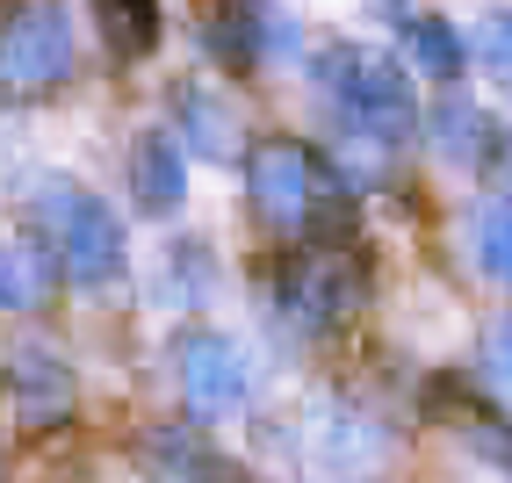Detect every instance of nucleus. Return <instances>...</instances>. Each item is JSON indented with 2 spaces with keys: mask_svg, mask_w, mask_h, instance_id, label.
Instances as JSON below:
<instances>
[{
  "mask_svg": "<svg viewBox=\"0 0 512 483\" xmlns=\"http://www.w3.org/2000/svg\"><path fill=\"white\" fill-rule=\"evenodd\" d=\"M145 462H152L166 483H231L224 455H210V447H202L195 433H174V426L145 440Z\"/></svg>",
  "mask_w": 512,
  "mask_h": 483,
  "instance_id": "4468645a",
  "label": "nucleus"
},
{
  "mask_svg": "<svg viewBox=\"0 0 512 483\" xmlns=\"http://www.w3.org/2000/svg\"><path fill=\"white\" fill-rule=\"evenodd\" d=\"M469 447H476L484 462L512 469V419H491V411H476V419H469Z\"/></svg>",
  "mask_w": 512,
  "mask_h": 483,
  "instance_id": "a211bd4d",
  "label": "nucleus"
},
{
  "mask_svg": "<svg viewBox=\"0 0 512 483\" xmlns=\"http://www.w3.org/2000/svg\"><path fill=\"white\" fill-rule=\"evenodd\" d=\"M361 296H368V267H361L354 246H339V238H303V246H289L275 260V310L303 339L339 332L361 310Z\"/></svg>",
  "mask_w": 512,
  "mask_h": 483,
  "instance_id": "7ed1b4c3",
  "label": "nucleus"
},
{
  "mask_svg": "<svg viewBox=\"0 0 512 483\" xmlns=\"http://www.w3.org/2000/svg\"><path fill=\"white\" fill-rule=\"evenodd\" d=\"M94 22H101V37H109L116 58H152L159 51V0H94Z\"/></svg>",
  "mask_w": 512,
  "mask_h": 483,
  "instance_id": "9b49d317",
  "label": "nucleus"
},
{
  "mask_svg": "<svg viewBox=\"0 0 512 483\" xmlns=\"http://www.w3.org/2000/svg\"><path fill=\"white\" fill-rule=\"evenodd\" d=\"M246 195L260 224L303 238H347V181L332 174V159H318L303 137H267L246 159Z\"/></svg>",
  "mask_w": 512,
  "mask_h": 483,
  "instance_id": "f03ea898",
  "label": "nucleus"
},
{
  "mask_svg": "<svg viewBox=\"0 0 512 483\" xmlns=\"http://www.w3.org/2000/svg\"><path fill=\"white\" fill-rule=\"evenodd\" d=\"M181 397L202 426H217V419H238L253 397V361L238 339L224 332H188L181 339Z\"/></svg>",
  "mask_w": 512,
  "mask_h": 483,
  "instance_id": "423d86ee",
  "label": "nucleus"
},
{
  "mask_svg": "<svg viewBox=\"0 0 512 483\" xmlns=\"http://www.w3.org/2000/svg\"><path fill=\"white\" fill-rule=\"evenodd\" d=\"M469 238H476V260H484V274L512 289V188L476 202V231H469Z\"/></svg>",
  "mask_w": 512,
  "mask_h": 483,
  "instance_id": "f3484780",
  "label": "nucleus"
},
{
  "mask_svg": "<svg viewBox=\"0 0 512 483\" xmlns=\"http://www.w3.org/2000/svg\"><path fill=\"white\" fill-rule=\"evenodd\" d=\"M210 289H217V260H210V246H195V238L166 246V260H159V296H166V303L195 310V303H210Z\"/></svg>",
  "mask_w": 512,
  "mask_h": 483,
  "instance_id": "2eb2a0df",
  "label": "nucleus"
},
{
  "mask_svg": "<svg viewBox=\"0 0 512 483\" xmlns=\"http://www.w3.org/2000/svg\"><path fill=\"white\" fill-rule=\"evenodd\" d=\"M174 116H181L188 145H195L202 159H224V152H231V109H224L210 87H174Z\"/></svg>",
  "mask_w": 512,
  "mask_h": 483,
  "instance_id": "dca6fc26",
  "label": "nucleus"
},
{
  "mask_svg": "<svg viewBox=\"0 0 512 483\" xmlns=\"http://www.w3.org/2000/svg\"><path fill=\"white\" fill-rule=\"evenodd\" d=\"M58 483H80V476H58Z\"/></svg>",
  "mask_w": 512,
  "mask_h": 483,
  "instance_id": "412c9836",
  "label": "nucleus"
},
{
  "mask_svg": "<svg viewBox=\"0 0 512 483\" xmlns=\"http://www.w3.org/2000/svg\"><path fill=\"white\" fill-rule=\"evenodd\" d=\"M130 188L152 217H174L188 202V152L174 130H145L138 145H130Z\"/></svg>",
  "mask_w": 512,
  "mask_h": 483,
  "instance_id": "1a4fd4ad",
  "label": "nucleus"
},
{
  "mask_svg": "<svg viewBox=\"0 0 512 483\" xmlns=\"http://www.w3.org/2000/svg\"><path fill=\"white\" fill-rule=\"evenodd\" d=\"M73 80V15L58 0H22L0 22V87L8 94H51Z\"/></svg>",
  "mask_w": 512,
  "mask_h": 483,
  "instance_id": "39448f33",
  "label": "nucleus"
},
{
  "mask_svg": "<svg viewBox=\"0 0 512 483\" xmlns=\"http://www.w3.org/2000/svg\"><path fill=\"white\" fill-rule=\"evenodd\" d=\"M404 51H412V65L433 73V80H455L469 65V37L448 15H404Z\"/></svg>",
  "mask_w": 512,
  "mask_h": 483,
  "instance_id": "f8f14e48",
  "label": "nucleus"
},
{
  "mask_svg": "<svg viewBox=\"0 0 512 483\" xmlns=\"http://www.w3.org/2000/svg\"><path fill=\"white\" fill-rule=\"evenodd\" d=\"M15 419L29 433H51L73 419V368H65L51 347H22L15 354Z\"/></svg>",
  "mask_w": 512,
  "mask_h": 483,
  "instance_id": "6e6552de",
  "label": "nucleus"
},
{
  "mask_svg": "<svg viewBox=\"0 0 512 483\" xmlns=\"http://www.w3.org/2000/svg\"><path fill=\"white\" fill-rule=\"evenodd\" d=\"M51 303V260L29 238H0V310H44Z\"/></svg>",
  "mask_w": 512,
  "mask_h": 483,
  "instance_id": "ddd939ff",
  "label": "nucleus"
},
{
  "mask_svg": "<svg viewBox=\"0 0 512 483\" xmlns=\"http://www.w3.org/2000/svg\"><path fill=\"white\" fill-rule=\"evenodd\" d=\"M484 58H491L498 80H512V15H491L484 22Z\"/></svg>",
  "mask_w": 512,
  "mask_h": 483,
  "instance_id": "aec40b11",
  "label": "nucleus"
},
{
  "mask_svg": "<svg viewBox=\"0 0 512 483\" xmlns=\"http://www.w3.org/2000/svg\"><path fill=\"white\" fill-rule=\"evenodd\" d=\"M433 145H440V159H455V166H469V174H484V166L498 159V123H491V109H476V101L448 94V101L433 109Z\"/></svg>",
  "mask_w": 512,
  "mask_h": 483,
  "instance_id": "9d476101",
  "label": "nucleus"
},
{
  "mask_svg": "<svg viewBox=\"0 0 512 483\" xmlns=\"http://www.w3.org/2000/svg\"><path fill=\"white\" fill-rule=\"evenodd\" d=\"M390 455H397V440H390V426L375 419V411H361V404H318L311 411V462L325 476L375 483L390 469Z\"/></svg>",
  "mask_w": 512,
  "mask_h": 483,
  "instance_id": "0eeeda50",
  "label": "nucleus"
},
{
  "mask_svg": "<svg viewBox=\"0 0 512 483\" xmlns=\"http://www.w3.org/2000/svg\"><path fill=\"white\" fill-rule=\"evenodd\" d=\"M37 224H44V238H51L58 267L73 274L80 289L123 282V224H116V210H109L94 188L65 181V174L37 181Z\"/></svg>",
  "mask_w": 512,
  "mask_h": 483,
  "instance_id": "20e7f679",
  "label": "nucleus"
},
{
  "mask_svg": "<svg viewBox=\"0 0 512 483\" xmlns=\"http://www.w3.org/2000/svg\"><path fill=\"white\" fill-rule=\"evenodd\" d=\"M484 361H491V383L512 397V310L491 325V339H484Z\"/></svg>",
  "mask_w": 512,
  "mask_h": 483,
  "instance_id": "6ab92c4d",
  "label": "nucleus"
},
{
  "mask_svg": "<svg viewBox=\"0 0 512 483\" xmlns=\"http://www.w3.org/2000/svg\"><path fill=\"white\" fill-rule=\"evenodd\" d=\"M318 101L339 130V145L347 159H332L339 181H375V166L383 152H397L404 137L419 130V101H412V80H404V65L368 51V44H332L318 58Z\"/></svg>",
  "mask_w": 512,
  "mask_h": 483,
  "instance_id": "f257e3e1",
  "label": "nucleus"
}]
</instances>
